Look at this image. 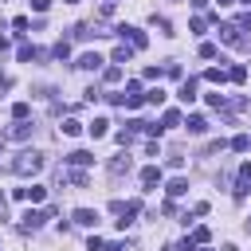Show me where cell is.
Wrapping results in <instances>:
<instances>
[{
    "instance_id": "cell-24",
    "label": "cell",
    "mask_w": 251,
    "mask_h": 251,
    "mask_svg": "<svg viewBox=\"0 0 251 251\" xmlns=\"http://www.w3.org/2000/svg\"><path fill=\"white\" fill-rule=\"evenodd\" d=\"M12 27H16V31H20V35H24V31H27V27H31V20H27V16H16V20H12Z\"/></svg>"
},
{
    "instance_id": "cell-16",
    "label": "cell",
    "mask_w": 251,
    "mask_h": 251,
    "mask_svg": "<svg viewBox=\"0 0 251 251\" xmlns=\"http://www.w3.org/2000/svg\"><path fill=\"white\" fill-rule=\"evenodd\" d=\"M231 149H235V153H247V149H251V137H247V133H235V137H231Z\"/></svg>"
},
{
    "instance_id": "cell-33",
    "label": "cell",
    "mask_w": 251,
    "mask_h": 251,
    "mask_svg": "<svg viewBox=\"0 0 251 251\" xmlns=\"http://www.w3.org/2000/svg\"><path fill=\"white\" fill-rule=\"evenodd\" d=\"M106 251H129V243H122V239H118V243H106Z\"/></svg>"
},
{
    "instance_id": "cell-36",
    "label": "cell",
    "mask_w": 251,
    "mask_h": 251,
    "mask_svg": "<svg viewBox=\"0 0 251 251\" xmlns=\"http://www.w3.org/2000/svg\"><path fill=\"white\" fill-rule=\"evenodd\" d=\"M200 251H212V247H200Z\"/></svg>"
},
{
    "instance_id": "cell-3",
    "label": "cell",
    "mask_w": 251,
    "mask_h": 251,
    "mask_svg": "<svg viewBox=\"0 0 251 251\" xmlns=\"http://www.w3.org/2000/svg\"><path fill=\"white\" fill-rule=\"evenodd\" d=\"M114 35H122V39H129V43H133L137 51L145 47V35H141L137 27H129V24H118V27H114Z\"/></svg>"
},
{
    "instance_id": "cell-17",
    "label": "cell",
    "mask_w": 251,
    "mask_h": 251,
    "mask_svg": "<svg viewBox=\"0 0 251 251\" xmlns=\"http://www.w3.org/2000/svg\"><path fill=\"white\" fill-rule=\"evenodd\" d=\"M204 78H208V82H227V71H220V67H208V71H204Z\"/></svg>"
},
{
    "instance_id": "cell-22",
    "label": "cell",
    "mask_w": 251,
    "mask_h": 251,
    "mask_svg": "<svg viewBox=\"0 0 251 251\" xmlns=\"http://www.w3.org/2000/svg\"><path fill=\"white\" fill-rule=\"evenodd\" d=\"M102 78H106V82H118V78H122V67H118V63H114V67H106V71H102Z\"/></svg>"
},
{
    "instance_id": "cell-2",
    "label": "cell",
    "mask_w": 251,
    "mask_h": 251,
    "mask_svg": "<svg viewBox=\"0 0 251 251\" xmlns=\"http://www.w3.org/2000/svg\"><path fill=\"white\" fill-rule=\"evenodd\" d=\"M239 31H243L239 24H220V39H224L227 47H247V39H243Z\"/></svg>"
},
{
    "instance_id": "cell-28",
    "label": "cell",
    "mask_w": 251,
    "mask_h": 251,
    "mask_svg": "<svg viewBox=\"0 0 251 251\" xmlns=\"http://www.w3.org/2000/svg\"><path fill=\"white\" fill-rule=\"evenodd\" d=\"M208 239H212L208 227H196V231H192V243H208Z\"/></svg>"
},
{
    "instance_id": "cell-21",
    "label": "cell",
    "mask_w": 251,
    "mask_h": 251,
    "mask_svg": "<svg viewBox=\"0 0 251 251\" xmlns=\"http://www.w3.org/2000/svg\"><path fill=\"white\" fill-rule=\"evenodd\" d=\"M161 126L169 129V126H180V110H165V118H161Z\"/></svg>"
},
{
    "instance_id": "cell-25",
    "label": "cell",
    "mask_w": 251,
    "mask_h": 251,
    "mask_svg": "<svg viewBox=\"0 0 251 251\" xmlns=\"http://www.w3.org/2000/svg\"><path fill=\"white\" fill-rule=\"evenodd\" d=\"M129 55H133V51H129V47H126V43H122V47H118V51H114V63H129Z\"/></svg>"
},
{
    "instance_id": "cell-15",
    "label": "cell",
    "mask_w": 251,
    "mask_h": 251,
    "mask_svg": "<svg viewBox=\"0 0 251 251\" xmlns=\"http://www.w3.org/2000/svg\"><path fill=\"white\" fill-rule=\"evenodd\" d=\"M51 55H55L59 63H63V59H71V43H67V39H59V43L51 47Z\"/></svg>"
},
{
    "instance_id": "cell-19",
    "label": "cell",
    "mask_w": 251,
    "mask_h": 251,
    "mask_svg": "<svg viewBox=\"0 0 251 251\" xmlns=\"http://www.w3.org/2000/svg\"><path fill=\"white\" fill-rule=\"evenodd\" d=\"M106 129H110L106 118H94V122H90V133H94V137H106Z\"/></svg>"
},
{
    "instance_id": "cell-11",
    "label": "cell",
    "mask_w": 251,
    "mask_h": 251,
    "mask_svg": "<svg viewBox=\"0 0 251 251\" xmlns=\"http://www.w3.org/2000/svg\"><path fill=\"white\" fill-rule=\"evenodd\" d=\"M110 173H114V176H122V173H129V157H126V153H118V157L110 161Z\"/></svg>"
},
{
    "instance_id": "cell-18",
    "label": "cell",
    "mask_w": 251,
    "mask_h": 251,
    "mask_svg": "<svg viewBox=\"0 0 251 251\" xmlns=\"http://www.w3.org/2000/svg\"><path fill=\"white\" fill-rule=\"evenodd\" d=\"M63 133H67V137H78V133H82V122L67 118V122H63Z\"/></svg>"
},
{
    "instance_id": "cell-20",
    "label": "cell",
    "mask_w": 251,
    "mask_h": 251,
    "mask_svg": "<svg viewBox=\"0 0 251 251\" xmlns=\"http://www.w3.org/2000/svg\"><path fill=\"white\" fill-rule=\"evenodd\" d=\"M204 27H208V20H204V16H192V24H188V31H192V35H204Z\"/></svg>"
},
{
    "instance_id": "cell-35",
    "label": "cell",
    "mask_w": 251,
    "mask_h": 251,
    "mask_svg": "<svg viewBox=\"0 0 251 251\" xmlns=\"http://www.w3.org/2000/svg\"><path fill=\"white\" fill-rule=\"evenodd\" d=\"M0 51H8V35H0Z\"/></svg>"
},
{
    "instance_id": "cell-13",
    "label": "cell",
    "mask_w": 251,
    "mask_h": 251,
    "mask_svg": "<svg viewBox=\"0 0 251 251\" xmlns=\"http://www.w3.org/2000/svg\"><path fill=\"white\" fill-rule=\"evenodd\" d=\"M188 133H208V118L192 114V118H188Z\"/></svg>"
},
{
    "instance_id": "cell-12",
    "label": "cell",
    "mask_w": 251,
    "mask_h": 251,
    "mask_svg": "<svg viewBox=\"0 0 251 251\" xmlns=\"http://www.w3.org/2000/svg\"><path fill=\"white\" fill-rule=\"evenodd\" d=\"M165 192H169V196H184V192H188V180H184V176H173Z\"/></svg>"
},
{
    "instance_id": "cell-10",
    "label": "cell",
    "mask_w": 251,
    "mask_h": 251,
    "mask_svg": "<svg viewBox=\"0 0 251 251\" xmlns=\"http://www.w3.org/2000/svg\"><path fill=\"white\" fill-rule=\"evenodd\" d=\"M141 184H145V188H153V184H161V169H157V165H149V169H141Z\"/></svg>"
},
{
    "instance_id": "cell-27",
    "label": "cell",
    "mask_w": 251,
    "mask_h": 251,
    "mask_svg": "<svg viewBox=\"0 0 251 251\" xmlns=\"http://www.w3.org/2000/svg\"><path fill=\"white\" fill-rule=\"evenodd\" d=\"M27 114H31L27 102H16V106H12V118H27Z\"/></svg>"
},
{
    "instance_id": "cell-31",
    "label": "cell",
    "mask_w": 251,
    "mask_h": 251,
    "mask_svg": "<svg viewBox=\"0 0 251 251\" xmlns=\"http://www.w3.org/2000/svg\"><path fill=\"white\" fill-rule=\"evenodd\" d=\"M235 24H239V27H243V31H251V12H243V16H239V20H235Z\"/></svg>"
},
{
    "instance_id": "cell-6",
    "label": "cell",
    "mask_w": 251,
    "mask_h": 251,
    "mask_svg": "<svg viewBox=\"0 0 251 251\" xmlns=\"http://www.w3.org/2000/svg\"><path fill=\"white\" fill-rule=\"evenodd\" d=\"M43 220H47V212H24L20 216V231H35Z\"/></svg>"
},
{
    "instance_id": "cell-4",
    "label": "cell",
    "mask_w": 251,
    "mask_h": 251,
    "mask_svg": "<svg viewBox=\"0 0 251 251\" xmlns=\"http://www.w3.org/2000/svg\"><path fill=\"white\" fill-rule=\"evenodd\" d=\"M78 71H102L106 67V59L98 55V51H86V55H78V63H75Z\"/></svg>"
},
{
    "instance_id": "cell-32",
    "label": "cell",
    "mask_w": 251,
    "mask_h": 251,
    "mask_svg": "<svg viewBox=\"0 0 251 251\" xmlns=\"http://www.w3.org/2000/svg\"><path fill=\"white\" fill-rule=\"evenodd\" d=\"M31 8H35V12H47V8H51V0H31Z\"/></svg>"
},
{
    "instance_id": "cell-30",
    "label": "cell",
    "mask_w": 251,
    "mask_h": 251,
    "mask_svg": "<svg viewBox=\"0 0 251 251\" xmlns=\"http://www.w3.org/2000/svg\"><path fill=\"white\" fill-rule=\"evenodd\" d=\"M86 251H106V243H102L98 235H90V239H86Z\"/></svg>"
},
{
    "instance_id": "cell-37",
    "label": "cell",
    "mask_w": 251,
    "mask_h": 251,
    "mask_svg": "<svg viewBox=\"0 0 251 251\" xmlns=\"http://www.w3.org/2000/svg\"><path fill=\"white\" fill-rule=\"evenodd\" d=\"M67 4H78V0H67Z\"/></svg>"
},
{
    "instance_id": "cell-9",
    "label": "cell",
    "mask_w": 251,
    "mask_h": 251,
    "mask_svg": "<svg viewBox=\"0 0 251 251\" xmlns=\"http://www.w3.org/2000/svg\"><path fill=\"white\" fill-rule=\"evenodd\" d=\"M90 161H94V157H90V153H86V149H75V153H71V157H67V165H75V169H86V165H90Z\"/></svg>"
},
{
    "instance_id": "cell-29",
    "label": "cell",
    "mask_w": 251,
    "mask_h": 251,
    "mask_svg": "<svg viewBox=\"0 0 251 251\" xmlns=\"http://www.w3.org/2000/svg\"><path fill=\"white\" fill-rule=\"evenodd\" d=\"M153 27H157V31H165V35H173V31H169V20H165V16H153Z\"/></svg>"
},
{
    "instance_id": "cell-23",
    "label": "cell",
    "mask_w": 251,
    "mask_h": 251,
    "mask_svg": "<svg viewBox=\"0 0 251 251\" xmlns=\"http://www.w3.org/2000/svg\"><path fill=\"white\" fill-rule=\"evenodd\" d=\"M145 102H153V106H161V102H165V90H161V86H153V90L145 94Z\"/></svg>"
},
{
    "instance_id": "cell-14",
    "label": "cell",
    "mask_w": 251,
    "mask_h": 251,
    "mask_svg": "<svg viewBox=\"0 0 251 251\" xmlns=\"http://www.w3.org/2000/svg\"><path fill=\"white\" fill-rule=\"evenodd\" d=\"M20 59H24V63H31V59H43V51H39V47H27V43H20Z\"/></svg>"
},
{
    "instance_id": "cell-26",
    "label": "cell",
    "mask_w": 251,
    "mask_h": 251,
    "mask_svg": "<svg viewBox=\"0 0 251 251\" xmlns=\"http://www.w3.org/2000/svg\"><path fill=\"white\" fill-rule=\"evenodd\" d=\"M227 78H231V82H243V78H247V67H231Z\"/></svg>"
},
{
    "instance_id": "cell-34",
    "label": "cell",
    "mask_w": 251,
    "mask_h": 251,
    "mask_svg": "<svg viewBox=\"0 0 251 251\" xmlns=\"http://www.w3.org/2000/svg\"><path fill=\"white\" fill-rule=\"evenodd\" d=\"M4 216H8V196L0 192V220H4Z\"/></svg>"
},
{
    "instance_id": "cell-5",
    "label": "cell",
    "mask_w": 251,
    "mask_h": 251,
    "mask_svg": "<svg viewBox=\"0 0 251 251\" xmlns=\"http://www.w3.org/2000/svg\"><path fill=\"white\" fill-rule=\"evenodd\" d=\"M24 137H31V122L27 118H16V126L8 129V141H24Z\"/></svg>"
},
{
    "instance_id": "cell-8",
    "label": "cell",
    "mask_w": 251,
    "mask_h": 251,
    "mask_svg": "<svg viewBox=\"0 0 251 251\" xmlns=\"http://www.w3.org/2000/svg\"><path fill=\"white\" fill-rule=\"evenodd\" d=\"M176 98L192 106V102H196V78H184V82H180V90H176Z\"/></svg>"
},
{
    "instance_id": "cell-7",
    "label": "cell",
    "mask_w": 251,
    "mask_h": 251,
    "mask_svg": "<svg viewBox=\"0 0 251 251\" xmlns=\"http://www.w3.org/2000/svg\"><path fill=\"white\" fill-rule=\"evenodd\" d=\"M75 224H78V227H94V224H98V212H94V208H75Z\"/></svg>"
},
{
    "instance_id": "cell-1",
    "label": "cell",
    "mask_w": 251,
    "mask_h": 251,
    "mask_svg": "<svg viewBox=\"0 0 251 251\" xmlns=\"http://www.w3.org/2000/svg\"><path fill=\"white\" fill-rule=\"evenodd\" d=\"M39 169H43V153H35V149L16 153V161H12V173H16V176H35Z\"/></svg>"
}]
</instances>
